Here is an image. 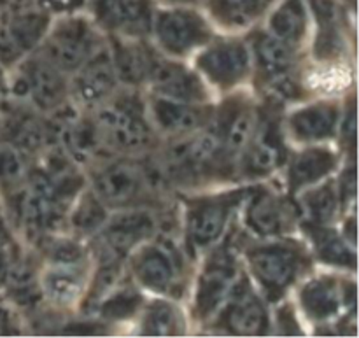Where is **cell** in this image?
Here are the masks:
<instances>
[{
    "mask_svg": "<svg viewBox=\"0 0 359 338\" xmlns=\"http://www.w3.org/2000/svg\"><path fill=\"white\" fill-rule=\"evenodd\" d=\"M93 119L111 153H135L153 144V128L144 114L142 102L132 95L107 98L98 105Z\"/></svg>",
    "mask_w": 359,
    "mask_h": 338,
    "instance_id": "obj_1",
    "label": "cell"
},
{
    "mask_svg": "<svg viewBox=\"0 0 359 338\" xmlns=\"http://www.w3.org/2000/svg\"><path fill=\"white\" fill-rule=\"evenodd\" d=\"M98 48L100 37L90 21L83 18H70L62 21L46 39L42 55L62 72H72L88 62Z\"/></svg>",
    "mask_w": 359,
    "mask_h": 338,
    "instance_id": "obj_2",
    "label": "cell"
},
{
    "mask_svg": "<svg viewBox=\"0 0 359 338\" xmlns=\"http://www.w3.org/2000/svg\"><path fill=\"white\" fill-rule=\"evenodd\" d=\"M160 44L174 55H186L198 46L205 44L210 30L205 20L195 11H163L153 20Z\"/></svg>",
    "mask_w": 359,
    "mask_h": 338,
    "instance_id": "obj_3",
    "label": "cell"
},
{
    "mask_svg": "<svg viewBox=\"0 0 359 338\" xmlns=\"http://www.w3.org/2000/svg\"><path fill=\"white\" fill-rule=\"evenodd\" d=\"M18 90L41 111H58L67 97L63 72L44 56L25 63L18 79Z\"/></svg>",
    "mask_w": 359,
    "mask_h": 338,
    "instance_id": "obj_4",
    "label": "cell"
},
{
    "mask_svg": "<svg viewBox=\"0 0 359 338\" xmlns=\"http://www.w3.org/2000/svg\"><path fill=\"white\" fill-rule=\"evenodd\" d=\"M300 252L290 245L269 244L249 252V265L256 279L269 293L286 290L300 272Z\"/></svg>",
    "mask_w": 359,
    "mask_h": 338,
    "instance_id": "obj_5",
    "label": "cell"
},
{
    "mask_svg": "<svg viewBox=\"0 0 359 338\" xmlns=\"http://www.w3.org/2000/svg\"><path fill=\"white\" fill-rule=\"evenodd\" d=\"M237 266L235 259L226 251H217L207 259L196 286L195 307L200 318L216 314L235 288Z\"/></svg>",
    "mask_w": 359,
    "mask_h": 338,
    "instance_id": "obj_6",
    "label": "cell"
},
{
    "mask_svg": "<svg viewBox=\"0 0 359 338\" xmlns=\"http://www.w3.org/2000/svg\"><path fill=\"white\" fill-rule=\"evenodd\" d=\"M147 179L130 161H112L93 175L95 195L111 207H126L144 195Z\"/></svg>",
    "mask_w": 359,
    "mask_h": 338,
    "instance_id": "obj_7",
    "label": "cell"
},
{
    "mask_svg": "<svg viewBox=\"0 0 359 338\" xmlns=\"http://www.w3.org/2000/svg\"><path fill=\"white\" fill-rule=\"evenodd\" d=\"M154 228H156V221L153 214L147 210H123L111 219L107 217L105 224L100 228V241L105 256L121 259L123 256L132 252L140 242L149 238L154 234Z\"/></svg>",
    "mask_w": 359,
    "mask_h": 338,
    "instance_id": "obj_8",
    "label": "cell"
},
{
    "mask_svg": "<svg viewBox=\"0 0 359 338\" xmlns=\"http://www.w3.org/2000/svg\"><path fill=\"white\" fill-rule=\"evenodd\" d=\"M238 193L193 202L188 210V237L193 248L205 249L223 234Z\"/></svg>",
    "mask_w": 359,
    "mask_h": 338,
    "instance_id": "obj_9",
    "label": "cell"
},
{
    "mask_svg": "<svg viewBox=\"0 0 359 338\" xmlns=\"http://www.w3.org/2000/svg\"><path fill=\"white\" fill-rule=\"evenodd\" d=\"M93 13L105 28L128 37H140L153 27L151 0H95Z\"/></svg>",
    "mask_w": 359,
    "mask_h": 338,
    "instance_id": "obj_10",
    "label": "cell"
},
{
    "mask_svg": "<svg viewBox=\"0 0 359 338\" xmlns=\"http://www.w3.org/2000/svg\"><path fill=\"white\" fill-rule=\"evenodd\" d=\"M77 70L79 72L74 79V95L81 105L98 107L112 97L118 77L112 65L111 53L107 49H98Z\"/></svg>",
    "mask_w": 359,
    "mask_h": 338,
    "instance_id": "obj_11",
    "label": "cell"
},
{
    "mask_svg": "<svg viewBox=\"0 0 359 338\" xmlns=\"http://www.w3.org/2000/svg\"><path fill=\"white\" fill-rule=\"evenodd\" d=\"M198 67L212 83L223 88L235 86L248 74L249 51L242 42H217L200 55Z\"/></svg>",
    "mask_w": 359,
    "mask_h": 338,
    "instance_id": "obj_12",
    "label": "cell"
},
{
    "mask_svg": "<svg viewBox=\"0 0 359 338\" xmlns=\"http://www.w3.org/2000/svg\"><path fill=\"white\" fill-rule=\"evenodd\" d=\"M147 81L153 84L154 91L160 97L172 98V100L195 104L207 97L205 88L195 72L188 70L184 65L168 62V60H160L156 56L151 63Z\"/></svg>",
    "mask_w": 359,
    "mask_h": 338,
    "instance_id": "obj_13",
    "label": "cell"
},
{
    "mask_svg": "<svg viewBox=\"0 0 359 338\" xmlns=\"http://www.w3.org/2000/svg\"><path fill=\"white\" fill-rule=\"evenodd\" d=\"M149 114L154 125L168 135H191L196 130L205 126L209 111L189 102L172 100V98L156 97L149 104Z\"/></svg>",
    "mask_w": 359,
    "mask_h": 338,
    "instance_id": "obj_14",
    "label": "cell"
},
{
    "mask_svg": "<svg viewBox=\"0 0 359 338\" xmlns=\"http://www.w3.org/2000/svg\"><path fill=\"white\" fill-rule=\"evenodd\" d=\"M228 307L223 314L224 326L241 337H255L265 333L269 319L262 300L249 288H233L226 300Z\"/></svg>",
    "mask_w": 359,
    "mask_h": 338,
    "instance_id": "obj_15",
    "label": "cell"
},
{
    "mask_svg": "<svg viewBox=\"0 0 359 338\" xmlns=\"http://www.w3.org/2000/svg\"><path fill=\"white\" fill-rule=\"evenodd\" d=\"M256 128H258V121H256V114L251 105L235 102V104H228L223 112H219L217 128L212 132L219 140L223 156L231 158L245 149Z\"/></svg>",
    "mask_w": 359,
    "mask_h": 338,
    "instance_id": "obj_16",
    "label": "cell"
},
{
    "mask_svg": "<svg viewBox=\"0 0 359 338\" xmlns=\"http://www.w3.org/2000/svg\"><path fill=\"white\" fill-rule=\"evenodd\" d=\"M242 153H244V158H242L244 172L252 177L269 175L283 163L284 156H286L283 140L270 123L263 126V130L262 126L259 130L256 128L255 135L251 137Z\"/></svg>",
    "mask_w": 359,
    "mask_h": 338,
    "instance_id": "obj_17",
    "label": "cell"
},
{
    "mask_svg": "<svg viewBox=\"0 0 359 338\" xmlns=\"http://www.w3.org/2000/svg\"><path fill=\"white\" fill-rule=\"evenodd\" d=\"M133 272L140 284L153 291H170L175 286V266L174 256L163 248L149 245L144 248L133 259Z\"/></svg>",
    "mask_w": 359,
    "mask_h": 338,
    "instance_id": "obj_18",
    "label": "cell"
},
{
    "mask_svg": "<svg viewBox=\"0 0 359 338\" xmlns=\"http://www.w3.org/2000/svg\"><path fill=\"white\" fill-rule=\"evenodd\" d=\"M248 224L262 237H273L286 231L293 223V210L276 195H258L248 209Z\"/></svg>",
    "mask_w": 359,
    "mask_h": 338,
    "instance_id": "obj_19",
    "label": "cell"
},
{
    "mask_svg": "<svg viewBox=\"0 0 359 338\" xmlns=\"http://www.w3.org/2000/svg\"><path fill=\"white\" fill-rule=\"evenodd\" d=\"M37 170L48 182L51 191L67 203L79 193L81 186H83V179L77 170L76 161L62 147H55L53 151H49L42 160V167Z\"/></svg>",
    "mask_w": 359,
    "mask_h": 338,
    "instance_id": "obj_20",
    "label": "cell"
},
{
    "mask_svg": "<svg viewBox=\"0 0 359 338\" xmlns=\"http://www.w3.org/2000/svg\"><path fill=\"white\" fill-rule=\"evenodd\" d=\"M339 109L332 104H314L300 109L290 118L291 132L300 140H323L335 133Z\"/></svg>",
    "mask_w": 359,
    "mask_h": 338,
    "instance_id": "obj_21",
    "label": "cell"
},
{
    "mask_svg": "<svg viewBox=\"0 0 359 338\" xmlns=\"http://www.w3.org/2000/svg\"><path fill=\"white\" fill-rule=\"evenodd\" d=\"M111 58L118 81L130 84V86H139V84L146 83L149 77L154 55L146 46L116 41L112 46Z\"/></svg>",
    "mask_w": 359,
    "mask_h": 338,
    "instance_id": "obj_22",
    "label": "cell"
},
{
    "mask_svg": "<svg viewBox=\"0 0 359 338\" xmlns=\"http://www.w3.org/2000/svg\"><path fill=\"white\" fill-rule=\"evenodd\" d=\"M255 53L259 69L270 81L286 79L293 67V51L290 44L272 34H258L255 37Z\"/></svg>",
    "mask_w": 359,
    "mask_h": 338,
    "instance_id": "obj_23",
    "label": "cell"
},
{
    "mask_svg": "<svg viewBox=\"0 0 359 338\" xmlns=\"http://www.w3.org/2000/svg\"><path fill=\"white\" fill-rule=\"evenodd\" d=\"M337 158L328 149H307L298 154L290 167V184L293 189H302L321 181L335 168Z\"/></svg>",
    "mask_w": 359,
    "mask_h": 338,
    "instance_id": "obj_24",
    "label": "cell"
},
{
    "mask_svg": "<svg viewBox=\"0 0 359 338\" xmlns=\"http://www.w3.org/2000/svg\"><path fill=\"white\" fill-rule=\"evenodd\" d=\"M84 273L77 263H56L42 279V291L56 304H72L81 295Z\"/></svg>",
    "mask_w": 359,
    "mask_h": 338,
    "instance_id": "obj_25",
    "label": "cell"
},
{
    "mask_svg": "<svg viewBox=\"0 0 359 338\" xmlns=\"http://www.w3.org/2000/svg\"><path fill=\"white\" fill-rule=\"evenodd\" d=\"M269 27L273 37L290 46L298 44L307 28V9L304 0H284L270 16Z\"/></svg>",
    "mask_w": 359,
    "mask_h": 338,
    "instance_id": "obj_26",
    "label": "cell"
},
{
    "mask_svg": "<svg viewBox=\"0 0 359 338\" xmlns=\"http://www.w3.org/2000/svg\"><path fill=\"white\" fill-rule=\"evenodd\" d=\"M302 304L314 319H330L340 309L339 286L332 279L311 280L302 291Z\"/></svg>",
    "mask_w": 359,
    "mask_h": 338,
    "instance_id": "obj_27",
    "label": "cell"
},
{
    "mask_svg": "<svg viewBox=\"0 0 359 338\" xmlns=\"http://www.w3.org/2000/svg\"><path fill=\"white\" fill-rule=\"evenodd\" d=\"M11 146L21 153H39L42 147L51 144L49 126L32 114H21L9 125Z\"/></svg>",
    "mask_w": 359,
    "mask_h": 338,
    "instance_id": "obj_28",
    "label": "cell"
},
{
    "mask_svg": "<svg viewBox=\"0 0 359 338\" xmlns=\"http://www.w3.org/2000/svg\"><path fill=\"white\" fill-rule=\"evenodd\" d=\"M6 21L23 51H28V49H32L41 41L49 25V18L46 14L39 13L35 7H32V9L11 11Z\"/></svg>",
    "mask_w": 359,
    "mask_h": 338,
    "instance_id": "obj_29",
    "label": "cell"
},
{
    "mask_svg": "<svg viewBox=\"0 0 359 338\" xmlns=\"http://www.w3.org/2000/svg\"><path fill=\"white\" fill-rule=\"evenodd\" d=\"M312 237H314L316 249H318V255L323 262L337 266H349V269L356 266V255L335 231L318 227Z\"/></svg>",
    "mask_w": 359,
    "mask_h": 338,
    "instance_id": "obj_30",
    "label": "cell"
},
{
    "mask_svg": "<svg viewBox=\"0 0 359 338\" xmlns=\"http://www.w3.org/2000/svg\"><path fill=\"white\" fill-rule=\"evenodd\" d=\"M4 280H6L7 286H9L13 298L20 305L32 307V305L37 304L39 298H41L37 280H35V273L27 262L9 265L6 279Z\"/></svg>",
    "mask_w": 359,
    "mask_h": 338,
    "instance_id": "obj_31",
    "label": "cell"
},
{
    "mask_svg": "<svg viewBox=\"0 0 359 338\" xmlns=\"http://www.w3.org/2000/svg\"><path fill=\"white\" fill-rule=\"evenodd\" d=\"M107 221L105 203L95 193H86L79 198L77 207L70 214V223L79 234H93L100 230Z\"/></svg>",
    "mask_w": 359,
    "mask_h": 338,
    "instance_id": "obj_32",
    "label": "cell"
},
{
    "mask_svg": "<svg viewBox=\"0 0 359 338\" xmlns=\"http://www.w3.org/2000/svg\"><path fill=\"white\" fill-rule=\"evenodd\" d=\"M142 333L149 337H174L181 333V319L177 311L167 302H156L146 312Z\"/></svg>",
    "mask_w": 359,
    "mask_h": 338,
    "instance_id": "obj_33",
    "label": "cell"
},
{
    "mask_svg": "<svg viewBox=\"0 0 359 338\" xmlns=\"http://www.w3.org/2000/svg\"><path fill=\"white\" fill-rule=\"evenodd\" d=\"M339 198L332 184H323L304 196V209L316 227H325L335 216Z\"/></svg>",
    "mask_w": 359,
    "mask_h": 338,
    "instance_id": "obj_34",
    "label": "cell"
},
{
    "mask_svg": "<svg viewBox=\"0 0 359 338\" xmlns=\"http://www.w3.org/2000/svg\"><path fill=\"white\" fill-rule=\"evenodd\" d=\"M269 0H210V7L228 25H248L265 9Z\"/></svg>",
    "mask_w": 359,
    "mask_h": 338,
    "instance_id": "obj_35",
    "label": "cell"
},
{
    "mask_svg": "<svg viewBox=\"0 0 359 338\" xmlns=\"http://www.w3.org/2000/svg\"><path fill=\"white\" fill-rule=\"evenodd\" d=\"M140 304H142V297L132 288H123L119 291L112 290L100 302V316L109 321L130 318L132 314H135Z\"/></svg>",
    "mask_w": 359,
    "mask_h": 338,
    "instance_id": "obj_36",
    "label": "cell"
},
{
    "mask_svg": "<svg viewBox=\"0 0 359 338\" xmlns=\"http://www.w3.org/2000/svg\"><path fill=\"white\" fill-rule=\"evenodd\" d=\"M119 259L112 258V256H105L102 262L100 269H98L97 276H95L93 288H91V295L88 297V304H100L109 293L116 288L119 279Z\"/></svg>",
    "mask_w": 359,
    "mask_h": 338,
    "instance_id": "obj_37",
    "label": "cell"
},
{
    "mask_svg": "<svg viewBox=\"0 0 359 338\" xmlns=\"http://www.w3.org/2000/svg\"><path fill=\"white\" fill-rule=\"evenodd\" d=\"M25 177L23 153L14 146H0V186H14Z\"/></svg>",
    "mask_w": 359,
    "mask_h": 338,
    "instance_id": "obj_38",
    "label": "cell"
},
{
    "mask_svg": "<svg viewBox=\"0 0 359 338\" xmlns=\"http://www.w3.org/2000/svg\"><path fill=\"white\" fill-rule=\"evenodd\" d=\"M41 248L44 255L55 263H79L83 258V248L70 238L42 237Z\"/></svg>",
    "mask_w": 359,
    "mask_h": 338,
    "instance_id": "obj_39",
    "label": "cell"
},
{
    "mask_svg": "<svg viewBox=\"0 0 359 338\" xmlns=\"http://www.w3.org/2000/svg\"><path fill=\"white\" fill-rule=\"evenodd\" d=\"M23 49L18 44L14 39L13 32H11L9 25L6 20H0V62L13 63L23 55Z\"/></svg>",
    "mask_w": 359,
    "mask_h": 338,
    "instance_id": "obj_40",
    "label": "cell"
},
{
    "mask_svg": "<svg viewBox=\"0 0 359 338\" xmlns=\"http://www.w3.org/2000/svg\"><path fill=\"white\" fill-rule=\"evenodd\" d=\"M37 2L53 11H72L77 6H81L83 0H37Z\"/></svg>",
    "mask_w": 359,
    "mask_h": 338,
    "instance_id": "obj_41",
    "label": "cell"
},
{
    "mask_svg": "<svg viewBox=\"0 0 359 338\" xmlns=\"http://www.w3.org/2000/svg\"><path fill=\"white\" fill-rule=\"evenodd\" d=\"M344 137L346 140H349L354 146V140H356V112H354V105L351 107L349 114H346V123H344Z\"/></svg>",
    "mask_w": 359,
    "mask_h": 338,
    "instance_id": "obj_42",
    "label": "cell"
},
{
    "mask_svg": "<svg viewBox=\"0 0 359 338\" xmlns=\"http://www.w3.org/2000/svg\"><path fill=\"white\" fill-rule=\"evenodd\" d=\"M342 193L346 200H354V195H356V172H354V168H351L347 174H344Z\"/></svg>",
    "mask_w": 359,
    "mask_h": 338,
    "instance_id": "obj_43",
    "label": "cell"
},
{
    "mask_svg": "<svg viewBox=\"0 0 359 338\" xmlns=\"http://www.w3.org/2000/svg\"><path fill=\"white\" fill-rule=\"evenodd\" d=\"M9 259H7V255H6V248H2L0 245V280L6 279V273H7V269H9Z\"/></svg>",
    "mask_w": 359,
    "mask_h": 338,
    "instance_id": "obj_44",
    "label": "cell"
},
{
    "mask_svg": "<svg viewBox=\"0 0 359 338\" xmlns=\"http://www.w3.org/2000/svg\"><path fill=\"white\" fill-rule=\"evenodd\" d=\"M7 244H9V234H7V228H6V224H4L2 216H0V245H2V248H6Z\"/></svg>",
    "mask_w": 359,
    "mask_h": 338,
    "instance_id": "obj_45",
    "label": "cell"
},
{
    "mask_svg": "<svg viewBox=\"0 0 359 338\" xmlns=\"http://www.w3.org/2000/svg\"><path fill=\"white\" fill-rule=\"evenodd\" d=\"M6 330H7V316H6V312L0 311V335H2V333H6Z\"/></svg>",
    "mask_w": 359,
    "mask_h": 338,
    "instance_id": "obj_46",
    "label": "cell"
},
{
    "mask_svg": "<svg viewBox=\"0 0 359 338\" xmlns=\"http://www.w3.org/2000/svg\"><path fill=\"white\" fill-rule=\"evenodd\" d=\"M175 2H193V0H175Z\"/></svg>",
    "mask_w": 359,
    "mask_h": 338,
    "instance_id": "obj_47",
    "label": "cell"
},
{
    "mask_svg": "<svg viewBox=\"0 0 359 338\" xmlns=\"http://www.w3.org/2000/svg\"><path fill=\"white\" fill-rule=\"evenodd\" d=\"M0 84H2V76H0Z\"/></svg>",
    "mask_w": 359,
    "mask_h": 338,
    "instance_id": "obj_48",
    "label": "cell"
}]
</instances>
